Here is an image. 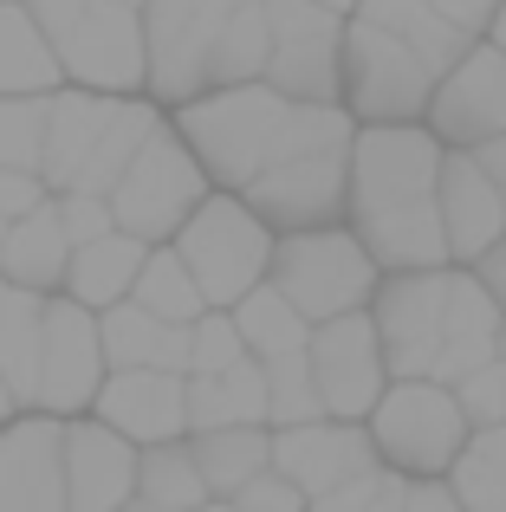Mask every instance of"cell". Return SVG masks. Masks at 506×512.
Returning <instances> with one entry per match:
<instances>
[{
    "mask_svg": "<svg viewBox=\"0 0 506 512\" xmlns=\"http://www.w3.org/2000/svg\"><path fill=\"white\" fill-rule=\"evenodd\" d=\"M435 72L403 46L396 33L344 13L338 39V104L351 111V124H422L429 111Z\"/></svg>",
    "mask_w": 506,
    "mask_h": 512,
    "instance_id": "obj_6",
    "label": "cell"
},
{
    "mask_svg": "<svg viewBox=\"0 0 506 512\" xmlns=\"http://www.w3.org/2000/svg\"><path fill=\"white\" fill-rule=\"evenodd\" d=\"M474 163L494 175V188L506 195V130H500V137H487V143H474Z\"/></svg>",
    "mask_w": 506,
    "mask_h": 512,
    "instance_id": "obj_47",
    "label": "cell"
},
{
    "mask_svg": "<svg viewBox=\"0 0 506 512\" xmlns=\"http://www.w3.org/2000/svg\"><path fill=\"white\" fill-rule=\"evenodd\" d=\"M266 65V13L260 0H234V13L221 20L215 52H208V91L215 85H247Z\"/></svg>",
    "mask_w": 506,
    "mask_h": 512,
    "instance_id": "obj_33",
    "label": "cell"
},
{
    "mask_svg": "<svg viewBox=\"0 0 506 512\" xmlns=\"http://www.w3.org/2000/svg\"><path fill=\"white\" fill-rule=\"evenodd\" d=\"M364 512H403V474H383V487H377V500H370Z\"/></svg>",
    "mask_w": 506,
    "mask_h": 512,
    "instance_id": "obj_48",
    "label": "cell"
},
{
    "mask_svg": "<svg viewBox=\"0 0 506 512\" xmlns=\"http://www.w3.org/2000/svg\"><path fill=\"white\" fill-rule=\"evenodd\" d=\"M429 7L442 13L448 26H461V33H468V39H481V33H487V20H494V7H500V0H429Z\"/></svg>",
    "mask_w": 506,
    "mask_h": 512,
    "instance_id": "obj_43",
    "label": "cell"
},
{
    "mask_svg": "<svg viewBox=\"0 0 506 512\" xmlns=\"http://www.w3.org/2000/svg\"><path fill=\"white\" fill-rule=\"evenodd\" d=\"M104 383V350H98V312L78 299H46L39 312V376H33V409L78 415L91 409Z\"/></svg>",
    "mask_w": 506,
    "mask_h": 512,
    "instance_id": "obj_13",
    "label": "cell"
},
{
    "mask_svg": "<svg viewBox=\"0 0 506 512\" xmlns=\"http://www.w3.org/2000/svg\"><path fill=\"white\" fill-rule=\"evenodd\" d=\"M130 299H137L150 318H163V325H189V318H202V312H208V299L195 292L189 266L176 260V247H169V240L143 253L137 279H130Z\"/></svg>",
    "mask_w": 506,
    "mask_h": 512,
    "instance_id": "obj_32",
    "label": "cell"
},
{
    "mask_svg": "<svg viewBox=\"0 0 506 512\" xmlns=\"http://www.w3.org/2000/svg\"><path fill=\"white\" fill-rule=\"evenodd\" d=\"M137 500H150V506H163V512H195V506L208 500L202 467H195V454H189V435L137 448Z\"/></svg>",
    "mask_w": 506,
    "mask_h": 512,
    "instance_id": "obj_31",
    "label": "cell"
},
{
    "mask_svg": "<svg viewBox=\"0 0 506 512\" xmlns=\"http://www.w3.org/2000/svg\"><path fill=\"white\" fill-rule=\"evenodd\" d=\"M39 312H46V292H26V286H13V279H0V376H7L13 402H33Z\"/></svg>",
    "mask_w": 506,
    "mask_h": 512,
    "instance_id": "obj_30",
    "label": "cell"
},
{
    "mask_svg": "<svg viewBox=\"0 0 506 512\" xmlns=\"http://www.w3.org/2000/svg\"><path fill=\"white\" fill-rule=\"evenodd\" d=\"M422 124L435 130V143L448 150H474V143L500 137L506 130V52L474 39L429 91V111Z\"/></svg>",
    "mask_w": 506,
    "mask_h": 512,
    "instance_id": "obj_14",
    "label": "cell"
},
{
    "mask_svg": "<svg viewBox=\"0 0 506 512\" xmlns=\"http://www.w3.org/2000/svg\"><path fill=\"white\" fill-rule=\"evenodd\" d=\"M182 409H189V435L195 428H228V422H260L266 428V383L260 363L241 357L215 376H182Z\"/></svg>",
    "mask_w": 506,
    "mask_h": 512,
    "instance_id": "obj_25",
    "label": "cell"
},
{
    "mask_svg": "<svg viewBox=\"0 0 506 512\" xmlns=\"http://www.w3.org/2000/svg\"><path fill=\"white\" fill-rule=\"evenodd\" d=\"M481 39H487V46H500V52H506V0L494 7V20H487V33H481Z\"/></svg>",
    "mask_w": 506,
    "mask_h": 512,
    "instance_id": "obj_49",
    "label": "cell"
},
{
    "mask_svg": "<svg viewBox=\"0 0 506 512\" xmlns=\"http://www.w3.org/2000/svg\"><path fill=\"white\" fill-rule=\"evenodd\" d=\"M156 124H163V117H156V104H143V98H117V111H111V124H104V137L85 150V163H78V175H72L65 188H85V195H111V182L130 169L137 143L150 137Z\"/></svg>",
    "mask_w": 506,
    "mask_h": 512,
    "instance_id": "obj_29",
    "label": "cell"
},
{
    "mask_svg": "<svg viewBox=\"0 0 506 512\" xmlns=\"http://www.w3.org/2000/svg\"><path fill=\"white\" fill-rule=\"evenodd\" d=\"M228 318H234V331H241L247 357H273V350H286V344H305V331H312L273 286H266V279H260V286H247L241 299L228 305Z\"/></svg>",
    "mask_w": 506,
    "mask_h": 512,
    "instance_id": "obj_34",
    "label": "cell"
},
{
    "mask_svg": "<svg viewBox=\"0 0 506 512\" xmlns=\"http://www.w3.org/2000/svg\"><path fill=\"white\" fill-rule=\"evenodd\" d=\"M189 454L195 467H202V487L208 500H228L234 487H247L260 467H273L266 454H273V428L260 422H228V428H195L189 435Z\"/></svg>",
    "mask_w": 506,
    "mask_h": 512,
    "instance_id": "obj_24",
    "label": "cell"
},
{
    "mask_svg": "<svg viewBox=\"0 0 506 512\" xmlns=\"http://www.w3.org/2000/svg\"><path fill=\"white\" fill-rule=\"evenodd\" d=\"M403 512H461L448 480H403Z\"/></svg>",
    "mask_w": 506,
    "mask_h": 512,
    "instance_id": "obj_44",
    "label": "cell"
},
{
    "mask_svg": "<svg viewBox=\"0 0 506 512\" xmlns=\"http://www.w3.org/2000/svg\"><path fill=\"white\" fill-rule=\"evenodd\" d=\"M455 402L468 415V428H494L506 422V357H487L481 370H468L455 383Z\"/></svg>",
    "mask_w": 506,
    "mask_h": 512,
    "instance_id": "obj_38",
    "label": "cell"
},
{
    "mask_svg": "<svg viewBox=\"0 0 506 512\" xmlns=\"http://www.w3.org/2000/svg\"><path fill=\"white\" fill-rule=\"evenodd\" d=\"M260 363V383H266V428H292V422H318V389L312 370H305V344H286L273 357H253Z\"/></svg>",
    "mask_w": 506,
    "mask_h": 512,
    "instance_id": "obj_35",
    "label": "cell"
},
{
    "mask_svg": "<svg viewBox=\"0 0 506 512\" xmlns=\"http://www.w3.org/2000/svg\"><path fill=\"white\" fill-rule=\"evenodd\" d=\"M59 52L39 33V20L20 0H0V98H39L59 91Z\"/></svg>",
    "mask_w": 506,
    "mask_h": 512,
    "instance_id": "obj_26",
    "label": "cell"
},
{
    "mask_svg": "<svg viewBox=\"0 0 506 512\" xmlns=\"http://www.w3.org/2000/svg\"><path fill=\"white\" fill-rule=\"evenodd\" d=\"M52 214H59V227H65V240H72V247L111 234V201H104V195H85V188H59V195H52Z\"/></svg>",
    "mask_w": 506,
    "mask_h": 512,
    "instance_id": "obj_39",
    "label": "cell"
},
{
    "mask_svg": "<svg viewBox=\"0 0 506 512\" xmlns=\"http://www.w3.org/2000/svg\"><path fill=\"white\" fill-rule=\"evenodd\" d=\"M241 357H247V344H241V331H234V318L221 312V305H208L202 318H189V370L182 376H215Z\"/></svg>",
    "mask_w": 506,
    "mask_h": 512,
    "instance_id": "obj_37",
    "label": "cell"
},
{
    "mask_svg": "<svg viewBox=\"0 0 506 512\" xmlns=\"http://www.w3.org/2000/svg\"><path fill=\"white\" fill-rule=\"evenodd\" d=\"M344 163H351V143L299 150V156H286V163L253 175V182L241 188V201L273 227V234L331 227V221H344Z\"/></svg>",
    "mask_w": 506,
    "mask_h": 512,
    "instance_id": "obj_11",
    "label": "cell"
},
{
    "mask_svg": "<svg viewBox=\"0 0 506 512\" xmlns=\"http://www.w3.org/2000/svg\"><path fill=\"white\" fill-rule=\"evenodd\" d=\"M176 130L189 143V156L202 163L208 188L241 195L260 169L286 163L299 150H325V143H351V111L344 104H305V98H279L266 78L247 85H215L176 104Z\"/></svg>",
    "mask_w": 506,
    "mask_h": 512,
    "instance_id": "obj_2",
    "label": "cell"
},
{
    "mask_svg": "<svg viewBox=\"0 0 506 512\" xmlns=\"http://www.w3.org/2000/svg\"><path fill=\"white\" fill-rule=\"evenodd\" d=\"M351 13H357V20H370V26H383V33H396L435 78H442L448 65H455L461 52L474 46V39L461 33V26H448L442 13L429 7V0H357Z\"/></svg>",
    "mask_w": 506,
    "mask_h": 512,
    "instance_id": "obj_27",
    "label": "cell"
},
{
    "mask_svg": "<svg viewBox=\"0 0 506 512\" xmlns=\"http://www.w3.org/2000/svg\"><path fill=\"white\" fill-rule=\"evenodd\" d=\"M0 234H7V221H0Z\"/></svg>",
    "mask_w": 506,
    "mask_h": 512,
    "instance_id": "obj_56",
    "label": "cell"
},
{
    "mask_svg": "<svg viewBox=\"0 0 506 512\" xmlns=\"http://www.w3.org/2000/svg\"><path fill=\"white\" fill-rule=\"evenodd\" d=\"M266 13V65L260 78L279 98L338 104V39L344 20L312 0H260Z\"/></svg>",
    "mask_w": 506,
    "mask_h": 512,
    "instance_id": "obj_9",
    "label": "cell"
},
{
    "mask_svg": "<svg viewBox=\"0 0 506 512\" xmlns=\"http://www.w3.org/2000/svg\"><path fill=\"white\" fill-rule=\"evenodd\" d=\"M305 370H312L318 409L338 415V422H364L370 402H377L383 383H390L370 312H338V318H325V325L305 331Z\"/></svg>",
    "mask_w": 506,
    "mask_h": 512,
    "instance_id": "obj_10",
    "label": "cell"
},
{
    "mask_svg": "<svg viewBox=\"0 0 506 512\" xmlns=\"http://www.w3.org/2000/svg\"><path fill=\"white\" fill-rule=\"evenodd\" d=\"M169 247H176L182 266H189L195 292H202L208 305L228 312L247 286H260V279H266V260H273V227H266L241 195L208 188V195L195 201V214L169 234Z\"/></svg>",
    "mask_w": 506,
    "mask_h": 512,
    "instance_id": "obj_5",
    "label": "cell"
},
{
    "mask_svg": "<svg viewBox=\"0 0 506 512\" xmlns=\"http://www.w3.org/2000/svg\"><path fill=\"white\" fill-rule=\"evenodd\" d=\"M65 260H72V240H65L59 214H52V195L39 208L13 214L7 234H0V279H13L26 292H59Z\"/></svg>",
    "mask_w": 506,
    "mask_h": 512,
    "instance_id": "obj_22",
    "label": "cell"
},
{
    "mask_svg": "<svg viewBox=\"0 0 506 512\" xmlns=\"http://www.w3.org/2000/svg\"><path fill=\"white\" fill-rule=\"evenodd\" d=\"M20 409V402H13V389H7V376H0V422H7V415Z\"/></svg>",
    "mask_w": 506,
    "mask_h": 512,
    "instance_id": "obj_50",
    "label": "cell"
},
{
    "mask_svg": "<svg viewBox=\"0 0 506 512\" xmlns=\"http://www.w3.org/2000/svg\"><path fill=\"white\" fill-rule=\"evenodd\" d=\"M442 143L429 124H357L344 163V227L377 260V273L455 266L435 214Z\"/></svg>",
    "mask_w": 506,
    "mask_h": 512,
    "instance_id": "obj_1",
    "label": "cell"
},
{
    "mask_svg": "<svg viewBox=\"0 0 506 512\" xmlns=\"http://www.w3.org/2000/svg\"><path fill=\"white\" fill-rule=\"evenodd\" d=\"M117 7H143V0H117Z\"/></svg>",
    "mask_w": 506,
    "mask_h": 512,
    "instance_id": "obj_55",
    "label": "cell"
},
{
    "mask_svg": "<svg viewBox=\"0 0 506 512\" xmlns=\"http://www.w3.org/2000/svg\"><path fill=\"white\" fill-rule=\"evenodd\" d=\"M195 512H234V506H228V500H202Z\"/></svg>",
    "mask_w": 506,
    "mask_h": 512,
    "instance_id": "obj_53",
    "label": "cell"
},
{
    "mask_svg": "<svg viewBox=\"0 0 506 512\" xmlns=\"http://www.w3.org/2000/svg\"><path fill=\"white\" fill-rule=\"evenodd\" d=\"M442 480L461 500V512H506V422L468 428V441H461Z\"/></svg>",
    "mask_w": 506,
    "mask_h": 512,
    "instance_id": "obj_28",
    "label": "cell"
},
{
    "mask_svg": "<svg viewBox=\"0 0 506 512\" xmlns=\"http://www.w3.org/2000/svg\"><path fill=\"white\" fill-rule=\"evenodd\" d=\"M20 7L39 20V33H46V39H59L65 26H72L78 13H85V0H20Z\"/></svg>",
    "mask_w": 506,
    "mask_h": 512,
    "instance_id": "obj_45",
    "label": "cell"
},
{
    "mask_svg": "<svg viewBox=\"0 0 506 512\" xmlns=\"http://www.w3.org/2000/svg\"><path fill=\"white\" fill-rule=\"evenodd\" d=\"M435 214H442V240H448L455 266H474L494 240H506V195L494 188V175L474 163V150H448L442 143Z\"/></svg>",
    "mask_w": 506,
    "mask_h": 512,
    "instance_id": "obj_15",
    "label": "cell"
},
{
    "mask_svg": "<svg viewBox=\"0 0 506 512\" xmlns=\"http://www.w3.org/2000/svg\"><path fill=\"white\" fill-rule=\"evenodd\" d=\"M98 350H104V370H189V325H163L150 318L137 299H117L98 312Z\"/></svg>",
    "mask_w": 506,
    "mask_h": 512,
    "instance_id": "obj_20",
    "label": "cell"
},
{
    "mask_svg": "<svg viewBox=\"0 0 506 512\" xmlns=\"http://www.w3.org/2000/svg\"><path fill=\"white\" fill-rule=\"evenodd\" d=\"M39 201H46V182H39L33 169H0V221L39 208Z\"/></svg>",
    "mask_w": 506,
    "mask_h": 512,
    "instance_id": "obj_42",
    "label": "cell"
},
{
    "mask_svg": "<svg viewBox=\"0 0 506 512\" xmlns=\"http://www.w3.org/2000/svg\"><path fill=\"white\" fill-rule=\"evenodd\" d=\"M117 512H163V506H150V500H137V493H130V500L117 506Z\"/></svg>",
    "mask_w": 506,
    "mask_h": 512,
    "instance_id": "obj_52",
    "label": "cell"
},
{
    "mask_svg": "<svg viewBox=\"0 0 506 512\" xmlns=\"http://www.w3.org/2000/svg\"><path fill=\"white\" fill-rule=\"evenodd\" d=\"M202 195H208L202 163L189 156V143H182L169 124H156L150 137L137 143L130 169L111 182V195H104V201H111V227L137 234L143 247H163V240L195 214V201H202Z\"/></svg>",
    "mask_w": 506,
    "mask_h": 512,
    "instance_id": "obj_7",
    "label": "cell"
},
{
    "mask_svg": "<svg viewBox=\"0 0 506 512\" xmlns=\"http://www.w3.org/2000/svg\"><path fill=\"white\" fill-rule=\"evenodd\" d=\"M228 506H234V512H305V493L292 487L279 467H260L247 487H234V493H228Z\"/></svg>",
    "mask_w": 506,
    "mask_h": 512,
    "instance_id": "obj_40",
    "label": "cell"
},
{
    "mask_svg": "<svg viewBox=\"0 0 506 512\" xmlns=\"http://www.w3.org/2000/svg\"><path fill=\"white\" fill-rule=\"evenodd\" d=\"M500 357H506V312H500Z\"/></svg>",
    "mask_w": 506,
    "mask_h": 512,
    "instance_id": "obj_54",
    "label": "cell"
},
{
    "mask_svg": "<svg viewBox=\"0 0 506 512\" xmlns=\"http://www.w3.org/2000/svg\"><path fill=\"white\" fill-rule=\"evenodd\" d=\"M104 428H117L124 441L150 448V441L189 435V409H182V376L176 370H104L98 396H91Z\"/></svg>",
    "mask_w": 506,
    "mask_h": 512,
    "instance_id": "obj_18",
    "label": "cell"
},
{
    "mask_svg": "<svg viewBox=\"0 0 506 512\" xmlns=\"http://www.w3.org/2000/svg\"><path fill=\"white\" fill-rule=\"evenodd\" d=\"M383 474L390 467H364V474H351V480H338L331 493H318V500H305V512H364L370 500H377V487H383Z\"/></svg>",
    "mask_w": 506,
    "mask_h": 512,
    "instance_id": "obj_41",
    "label": "cell"
},
{
    "mask_svg": "<svg viewBox=\"0 0 506 512\" xmlns=\"http://www.w3.org/2000/svg\"><path fill=\"white\" fill-rule=\"evenodd\" d=\"M137 493V441L117 428L65 422V512H117Z\"/></svg>",
    "mask_w": 506,
    "mask_h": 512,
    "instance_id": "obj_19",
    "label": "cell"
},
{
    "mask_svg": "<svg viewBox=\"0 0 506 512\" xmlns=\"http://www.w3.org/2000/svg\"><path fill=\"white\" fill-rule=\"evenodd\" d=\"M143 240L137 234H124V227H111V234H98V240H85V247H72V260H65V299H78L85 312H104V305H117V299H130V279H137V266H143Z\"/></svg>",
    "mask_w": 506,
    "mask_h": 512,
    "instance_id": "obj_23",
    "label": "cell"
},
{
    "mask_svg": "<svg viewBox=\"0 0 506 512\" xmlns=\"http://www.w3.org/2000/svg\"><path fill=\"white\" fill-rule=\"evenodd\" d=\"M46 156V91L39 98H0V169H33Z\"/></svg>",
    "mask_w": 506,
    "mask_h": 512,
    "instance_id": "obj_36",
    "label": "cell"
},
{
    "mask_svg": "<svg viewBox=\"0 0 506 512\" xmlns=\"http://www.w3.org/2000/svg\"><path fill=\"white\" fill-rule=\"evenodd\" d=\"M312 7H325V13H338V20H344V13H351L357 0H312Z\"/></svg>",
    "mask_w": 506,
    "mask_h": 512,
    "instance_id": "obj_51",
    "label": "cell"
},
{
    "mask_svg": "<svg viewBox=\"0 0 506 512\" xmlns=\"http://www.w3.org/2000/svg\"><path fill=\"white\" fill-rule=\"evenodd\" d=\"M474 273H481V286L494 292V305L506 312V240H494V247H487L481 260H474Z\"/></svg>",
    "mask_w": 506,
    "mask_h": 512,
    "instance_id": "obj_46",
    "label": "cell"
},
{
    "mask_svg": "<svg viewBox=\"0 0 506 512\" xmlns=\"http://www.w3.org/2000/svg\"><path fill=\"white\" fill-rule=\"evenodd\" d=\"M234 0H143V91L163 104H182L208 91V52Z\"/></svg>",
    "mask_w": 506,
    "mask_h": 512,
    "instance_id": "obj_8",
    "label": "cell"
},
{
    "mask_svg": "<svg viewBox=\"0 0 506 512\" xmlns=\"http://www.w3.org/2000/svg\"><path fill=\"white\" fill-rule=\"evenodd\" d=\"M52 52H59V72L85 91H104V98L143 91V20H137V7L85 0V13L52 39Z\"/></svg>",
    "mask_w": 506,
    "mask_h": 512,
    "instance_id": "obj_12",
    "label": "cell"
},
{
    "mask_svg": "<svg viewBox=\"0 0 506 512\" xmlns=\"http://www.w3.org/2000/svg\"><path fill=\"white\" fill-rule=\"evenodd\" d=\"M117 98H104V91H46V156H39V182H46V195H59L65 182L78 175L85 163V150L104 137V124H111Z\"/></svg>",
    "mask_w": 506,
    "mask_h": 512,
    "instance_id": "obj_21",
    "label": "cell"
},
{
    "mask_svg": "<svg viewBox=\"0 0 506 512\" xmlns=\"http://www.w3.org/2000/svg\"><path fill=\"white\" fill-rule=\"evenodd\" d=\"M364 428L377 461L403 480H442L461 441H468V415H461L455 389L435 383V376H390L383 396L370 402Z\"/></svg>",
    "mask_w": 506,
    "mask_h": 512,
    "instance_id": "obj_4",
    "label": "cell"
},
{
    "mask_svg": "<svg viewBox=\"0 0 506 512\" xmlns=\"http://www.w3.org/2000/svg\"><path fill=\"white\" fill-rule=\"evenodd\" d=\"M266 286L305 318L325 325L338 312H364L377 292V260L357 247L344 221L305 227V234H273V260H266Z\"/></svg>",
    "mask_w": 506,
    "mask_h": 512,
    "instance_id": "obj_3",
    "label": "cell"
},
{
    "mask_svg": "<svg viewBox=\"0 0 506 512\" xmlns=\"http://www.w3.org/2000/svg\"><path fill=\"white\" fill-rule=\"evenodd\" d=\"M0 512H65V422H0Z\"/></svg>",
    "mask_w": 506,
    "mask_h": 512,
    "instance_id": "obj_17",
    "label": "cell"
},
{
    "mask_svg": "<svg viewBox=\"0 0 506 512\" xmlns=\"http://www.w3.org/2000/svg\"><path fill=\"white\" fill-rule=\"evenodd\" d=\"M266 461L305 493H331L338 480L377 467V448H370V428L364 422H338V415H318V422H292V428H273V454Z\"/></svg>",
    "mask_w": 506,
    "mask_h": 512,
    "instance_id": "obj_16",
    "label": "cell"
}]
</instances>
